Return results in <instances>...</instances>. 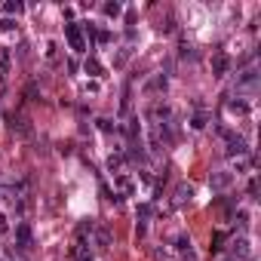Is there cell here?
I'll return each instance as SVG.
<instances>
[{"label": "cell", "instance_id": "cell-1", "mask_svg": "<svg viewBox=\"0 0 261 261\" xmlns=\"http://www.w3.org/2000/svg\"><path fill=\"white\" fill-rule=\"evenodd\" d=\"M65 37H68V47L74 52H86V37H83V28L77 22H68L65 25Z\"/></svg>", "mask_w": 261, "mask_h": 261}, {"label": "cell", "instance_id": "cell-2", "mask_svg": "<svg viewBox=\"0 0 261 261\" xmlns=\"http://www.w3.org/2000/svg\"><path fill=\"white\" fill-rule=\"evenodd\" d=\"M111 243H114V240H111V231H108V228H101V224H95L93 234H89V243H86V246H93L95 252H108Z\"/></svg>", "mask_w": 261, "mask_h": 261}, {"label": "cell", "instance_id": "cell-3", "mask_svg": "<svg viewBox=\"0 0 261 261\" xmlns=\"http://www.w3.org/2000/svg\"><path fill=\"white\" fill-rule=\"evenodd\" d=\"M234 178H237V175L231 172V169H215V172L209 175V188L221 194V190H228V188L234 185Z\"/></svg>", "mask_w": 261, "mask_h": 261}, {"label": "cell", "instance_id": "cell-4", "mask_svg": "<svg viewBox=\"0 0 261 261\" xmlns=\"http://www.w3.org/2000/svg\"><path fill=\"white\" fill-rule=\"evenodd\" d=\"M255 86H258V71H255V68H246L243 74H237V86H234V93H252Z\"/></svg>", "mask_w": 261, "mask_h": 261}, {"label": "cell", "instance_id": "cell-5", "mask_svg": "<svg viewBox=\"0 0 261 261\" xmlns=\"http://www.w3.org/2000/svg\"><path fill=\"white\" fill-rule=\"evenodd\" d=\"M16 243H19L22 252H31V249H34V234H31V224L28 221L16 224Z\"/></svg>", "mask_w": 261, "mask_h": 261}, {"label": "cell", "instance_id": "cell-6", "mask_svg": "<svg viewBox=\"0 0 261 261\" xmlns=\"http://www.w3.org/2000/svg\"><path fill=\"white\" fill-rule=\"evenodd\" d=\"M0 197L16 203V200L25 197V185H22V181H3V185H0Z\"/></svg>", "mask_w": 261, "mask_h": 261}, {"label": "cell", "instance_id": "cell-7", "mask_svg": "<svg viewBox=\"0 0 261 261\" xmlns=\"http://www.w3.org/2000/svg\"><path fill=\"white\" fill-rule=\"evenodd\" d=\"M190 197H194V188H190V185H185V181H181V185L172 190V206L175 209H181V206H188V203H190Z\"/></svg>", "mask_w": 261, "mask_h": 261}, {"label": "cell", "instance_id": "cell-8", "mask_svg": "<svg viewBox=\"0 0 261 261\" xmlns=\"http://www.w3.org/2000/svg\"><path fill=\"white\" fill-rule=\"evenodd\" d=\"M9 129H13L16 135H22V139H31L34 135V126L28 117H9Z\"/></svg>", "mask_w": 261, "mask_h": 261}, {"label": "cell", "instance_id": "cell-9", "mask_svg": "<svg viewBox=\"0 0 261 261\" xmlns=\"http://www.w3.org/2000/svg\"><path fill=\"white\" fill-rule=\"evenodd\" d=\"M228 71H231V59H228L224 52H215V55H212V74H215V77H224Z\"/></svg>", "mask_w": 261, "mask_h": 261}, {"label": "cell", "instance_id": "cell-10", "mask_svg": "<svg viewBox=\"0 0 261 261\" xmlns=\"http://www.w3.org/2000/svg\"><path fill=\"white\" fill-rule=\"evenodd\" d=\"M166 86H169V77H166V74H154L151 80L144 83V93H147V95H151V93H163Z\"/></svg>", "mask_w": 261, "mask_h": 261}, {"label": "cell", "instance_id": "cell-11", "mask_svg": "<svg viewBox=\"0 0 261 261\" xmlns=\"http://www.w3.org/2000/svg\"><path fill=\"white\" fill-rule=\"evenodd\" d=\"M151 215H154V209H151V203H139V234H144V228H147V221H151Z\"/></svg>", "mask_w": 261, "mask_h": 261}, {"label": "cell", "instance_id": "cell-12", "mask_svg": "<svg viewBox=\"0 0 261 261\" xmlns=\"http://www.w3.org/2000/svg\"><path fill=\"white\" fill-rule=\"evenodd\" d=\"M206 123H209V111H206V108H200L197 114L190 117V129H197V132H200V129H206Z\"/></svg>", "mask_w": 261, "mask_h": 261}, {"label": "cell", "instance_id": "cell-13", "mask_svg": "<svg viewBox=\"0 0 261 261\" xmlns=\"http://www.w3.org/2000/svg\"><path fill=\"white\" fill-rule=\"evenodd\" d=\"M175 252H178V255L194 252V246H190V237H188V234H178V237H175Z\"/></svg>", "mask_w": 261, "mask_h": 261}, {"label": "cell", "instance_id": "cell-14", "mask_svg": "<svg viewBox=\"0 0 261 261\" xmlns=\"http://www.w3.org/2000/svg\"><path fill=\"white\" fill-rule=\"evenodd\" d=\"M117 178V188L123 190V194H135V185H132V178L126 175V172H120V175H114Z\"/></svg>", "mask_w": 261, "mask_h": 261}, {"label": "cell", "instance_id": "cell-15", "mask_svg": "<svg viewBox=\"0 0 261 261\" xmlns=\"http://www.w3.org/2000/svg\"><path fill=\"white\" fill-rule=\"evenodd\" d=\"M249 166H252V157H249V154H243V157H234V169H231V172H246Z\"/></svg>", "mask_w": 261, "mask_h": 261}, {"label": "cell", "instance_id": "cell-16", "mask_svg": "<svg viewBox=\"0 0 261 261\" xmlns=\"http://www.w3.org/2000/svg\"><path fill=\"white\" fill-rule=\"evenodd\" d=\"M86 74L101 77V74H105V68H101V62H98V59H93V55H89V59H86Z\"/></svg>", "mask_w": 261, "mask_h": 261}, {"label": "cell", "instance_id": "cell-17", "mask_svg": "<svg viewBox=\"0 0 261 261\" xmlns=\"http://www.w3.org/2000/svg\"><path fill=\"white\" fill-rule=\"evenodd\" d=\"M224 240H228V234H224V231H215V234H212V252H221V249H224Z\"/></svg>", "mask_w": 261, "mask_h": 261}, {"label": "cell", "instance_id": "cell-18", "mask_svg": "<svg viewBox=\"0 0 261 261\" xmlns=\"http://www.w3.org/2000/svg\"><path fill=\"white\" fill-rule=\"evenodd\" d=\"M228 111H231V114L246 117V114H249V105H246V101H228Z\"/></svg>", "mask_w": 261, "mask_h": 261}, {"label": "cell", "instance_id": "cell-19", "mask_svg": "<svg viewBox=\"0 0 261 261\" xmlns=\"http://www.w3.org/2000/svg\"><path fill=\"white\" fill-rule=\"evenodd\" d=\"M108 169L114 175H120V169H123V154H111V160H108Z\"/></svg>", "mask_w": 261, "mask_h": 261}, {"label": "cell", "instance_id": "cell-20", "mask_svg": "<svg viewBox=\"0 0 261 261\" xmlns=\"http://www.w3.org/2000/svg\"><path fill=\"white\" fill-rule=\"evenodd\" d=\"M129 55H132V49H129V47H123V49L117 52V59H114V65H117V68H123V65L129 62Z\"/></svg>", "mask_w": 261, "mask_h": 261}, {"label": "cell", "instance_id": "cell-21", "mask_svg": "<svg viewBox=\"0 0 261 261\" xmlns=\"http://www.w3.org/2000/svg\"><path fill=\"white\" fill-rule=\"evenodd\" d=\"M22 9H25V6H22L19 0H16V3H13V0H9V3H3V13H9V16H19Z\"/></svg>", "mask_w": 261, "mask_h": 261}, {"label": "cell", "instance_id": "cell-22", "mask_svg": "<svg viewBox=\"0 0 261 261\" xmlns=\"http://www.w3.org/2000/svg\"><path fill=\"white\" fill-rule=\"evenodd\" d=\"M98 129H101V132H117V126H114L108 117H98Z\"/></svg>", "mask_w": 261, "mask_h": 261}, {"label": "cell", "instance_id": "cell-23", "mask_svg": "<svg viewBox=\"0 0 261 261\" xmlns=\"http://www.w3.org/2000/svg\"><path fill=\"white\" fill-rule=\"evenodd\" d=\"M101 9H105V16H120V3H105V6H101Z\"/></svg>", "mask_w": 261, "mask_h": 261}, {"label": "cell", "instance_id": "cell-24", "mask_svg": "<svg viewBox=\"0 0 261 261\" xmlns=\"http://www.w3.org/2000/svg\"><path fill=\"white\" fill-rule=\"evenodd\" d=\"M95 43H111V31H105V28H101V31L95 34Z\"/></svg>", "mask_w": 261, "mask_h": 261}, {"label": "cell", "instance_id": "cell-25", "mask_svg": "<svg viewBox=\"0 0 261 261\" xmlns=\"http://www.w3.org/2000/svg\"><path fill=\"white\" fill-rule=\"evenodd\" d=\"M13 28H16L13 19H0V31H13Z\"/></svg>", "mask_w": 261, "mask_h": 261}, {"label": "cell", "instance_id": "cell-26", "mask_svg": "<svg viewBox=\"0 0 261 261\" xmlns=\"http://www.w3.org/2000/svg\"><path fill=\"white\" fill-rule=\"evenodd\" d=\"M25 95H28V98H37V83H28V89H25Z\"/></svg>", "mask_w": 261, "mask_h": 261}, {"label": "cell", "instance_id": "cell-27", "mask_svg": "<svg viewBox=\"0 0 261 261\" xmlns=\"http://www.w3.org/2000/svg\"><path fill=\"white\" fill-rule=\"evenodd\" d=\"M255 194H258V181L252 178V181H249V197H255Z\"/></svg>", "mask_w": 261, "mask_h": 261}, {"label": "cell", "instance_id": "cell-28", "mask_svg": "<svg viewBox=\"0 0 261 261\" xmlns=\"http://www.w3.org/2000/svg\"><path fill=\"white\" fill-rule=\"evenodd\" d=\"M0 234H6V215H0Z\"/></svg>", "mask_w": 261, "mask_h": 261}]
</instances>
